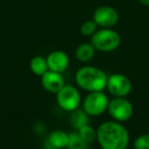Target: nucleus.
Here are the masks:
<instances>
[{
    "instance_id": "f8f14e48",
    "label": "nucleus",
    "mask_w": 149,
    "mask_h": 149,
    "mask_svg": "<svg viewBox=\"0 0 149 149\" xmlns=\"http://www.w3.org/2000/svg\"><path fill=\"white\" fill-rule=\"evenodd\" d=\"M89 117L90 116L83 110V108H78L77 110L71 112L70 124L77 131L83 126L89 124Z\"/></svg>"
},
{
    "instance_id": "39448f33",
    "label": "nucleus",
    "mask_w": 149,
    "mask_h": 149,
    "mask_svg": "<svg viewBox=\"0 0 149 149\" xmlns=\"http://www.w3.org/2000/svg\"><path fill=\"white\" fill-rule=\"evenodd\" d=\"M56 102L58 106L66 112H73L80 108L82 97L80 91L73 85H66L56 93Z\"/></svg>"
},
{
    "instance_id": "4468645a",
    "label": "nucleus",
    "mask_w": 149,
    "mask_h": 149,
    "mask_svg": "<svg viewBox=\"0 0 149 149\" xmlns=\"http://www.w3.org/2000/svg\"><path fill=\"white\" fill-rule=\"evenodd\" d=\"M30 69L35 75L42 76L45 74L49 68H48L47 60L42 56H35L30 61Z\"/></svg>"
},
{
    "instance_id": "dca6fc26",
    "label": "nucleus",
    "mask_w": 149,
    "mask_h": 149,
    "mask_svg": "<svg viewBox=\"0 0 149 149\" xmlns=\"http://www.w3.org/2000/svg\"><path fill=\"white\" fill-rule=\"evenodd\" d=\"M68 149H89V144H87L78 134V132L70 133L68 143L66 146Z\"/></svg>"
},
{
    "instance_id": "2eb2a0df",
    "label": "nucleus",
    "mask_w": 149,
    "mask_h": 149,
    "mask_svg": "<svg viewBox=\"0 0 149 149\" xmlns=\"http://www.w3.org/2000/svg\"><path fill=\"white\" fill-rule=\"evenodd\" d=\"M78 134L80 135V137L84 140L87 144H92L95 140H97V130H95L93 127L87 124V125L83 126L82 128H80L79 130H77Z\"/></svg>"
},
{
    "instance_id": "6ab92c4d",
    "label": "nucleus",
    "mask_w": 149,
    "mask_h": 149,
    "mask_svg": "<svg viewBox=\"0 0 149 149\" xmlns=\"http://www.w3.org/2000/svg\"><path fill=\"white\" fill-rule=\"evenodd\" d=\"M139 2L144 6H147L149 7V0H139Z\"/></svg>"
},
{
    "instance_id": "1a4fd4ad",
    "label": "nucleus",
    "mask_w": 149,
    "mask_h": 149,
    "mask_svg": "<svg viewBox=\"0 0 149 149\" xmlns=\"http://www.w3.org/2000/svg\"><path fill=\"white\" fill-rule=\"evenodd\" d=\"M41 83L45 90L56 94L64 85V79L61 73L48 70L41 76Z\"/></svg>"
},
{
    "instance_id": "7ed1b4c3",
    "label": "nucleus",
    "mask_w": 149,
    "mask_h": 149,
    "mask_svg": "<svg viewBox=\"0 0 149 149\" xmlns=\"http://www.w3.org/2000/svg\"><path fill=\"white\" fill-rule=\"evenodd\" d=\"M121 36L112 29H101L91 37V43L97 51L108 53L117 50L121 45Z\"/></svg>"
},
{
    "instance_id": "20e7f679",
    "label": "nucleus",
    "mask_w": 149,
    "mask_h": 149,
    "mask_svg": "<svg viewBox=\"0 0 149 149\" xmlns=\"http://www.w3.org/2000/svg\"><path fill=\"white\" fill-rule=\"evenodd\" d=\"M108 104L109 100L103 91H92L84 98L82 108L90 117H98L107 111Z\"/></svg>"
},
{
    "instance_id": "9d476101",
    "label": "nucleus",
    "mask_w": 149,
    "mask_h": 149,
    "mask_svg": "<svg viewBox=\"0 0 149 149\" xmlns=\"http://www.w3.org/2000/svg\"><path fill=\"white\" fill-rule=\"evenodd\" d=\"M46 60H47L49 70L59 73L66 70V68L68 67V64H70V58H68V54L64 53V51H60V50L51 52L47 56Z\"/></svg>"
},
{
    "instance_id": "f3484780",
    "label": "nucleus",
    "mask_w": 149,
    "mask_h": 149,
    "mask_svg": "<svg viewBox=\"0 0 149 149\" xmlns=\"http://www.w3.org/2000/svg\"><path fill=\"white\" fill-rule=\"evenodd\" d=\"M97 24L93 19L86 20L85 22L82 24L81 28H80V33H81V35L85 36V37H92L97 31Z\"/></svg>"
},
{
    "instance_id": "423d86ee",
    "label": "nucleus",
    "mask_w": 149,
    "mask_h": 149,
    "mask_svg": "<svg viewBox=\"0 0 149 149\" xmlns=\"http://www.w3.org/2000/svg\"><path fill=\"white\" fill-rule=\"evenodd\" d=\"M107 112L114 121L124 123L132 118L134 114V107L126 97H113L109 100Z\"/></svg>"
},
{
    "instance_id": "9b49d317",
    "label": "nucleus",
    "mask_w": 149,
    "mask_h": 149,
    "mask_svg": "<svg viewBox=\"0 0 149 149\" xmlns=\"http://www.w3.org/2000/svg\"><path fill=\"white\" fill-rule=\"evenodd\" d=\"M70 133H66L64 130H54L48 135L47 143L53 149L66 148L68 143Z\"/></svg>"
},
{
    "instance_id": "a211bd4d",
    "label": "nucleus",
    "mask_w": 149,
    "mask_h": 149,
    "mask_svg": "<svg viewBox=\"0 0 149 149\" xmlns=\"http://www.w3.org/2000/svg\"><path fill=\"white\" fill-rule=\"evenodd\" d=\"M135 149H149V134H142L134 141Z\"/></svg>"
},
{
    "instance_id": "f03ea898",
    "label": "nucleus",
    "mask_w": 149,
    "mask_h": 149,
    "mask_svg": "<svg viewBox=\"0 0 149 149\" xmlns=\"http://www.w3.org/2000/svg\"><path fill=\"white\" fill-rule=\"evenodd\" d=\"M107 78L103 70L94 66L81 67L75 75L78 86L89 92L103 91L106 88Z\"/></svg>"
},
{
    "instance_id": "0eeeda50",
    "label": "nucleus",
    "mask_w": 149,
    "mask_h": 149,
    "mask_svg": "<svg viewBox=\"0 0 149 149\" xmlns=\"http://www.w3.org/2000/svg\"><path fill=\"white\" fill-rule=\"evenodd\" d=\"M106 89L113 97H127L132 91V82L126 75L114 73L108 76Z\"/></svg>"
},
{
    "instance_id": "ddd939ff",
    "label": "nucleus",
    "mask_w": 149,
    "mask_h": 149,
    "mask_svg": "<svg viewBox=\"0 0 149 149\" xmlns=\"http://www.w3.org/2000/svg\"><path fill=\"white\" fill-rule=\"evenodd\" d=\"M95 47L92 43H84L78 46L76 50V58L80 62H89L95 56Z\"/></svg>"
},
{
    "instance_id": "6e6552de",
    "label": "nucleus",
    "mask_w": 149,
    "mask_h": 149,
    "mask_svg": "<svg viewBox=\"0 0 149 149\" xmlns=\"http://www.w3.org/2000/svg\"><path fill=\"white\" fill-rule=\"evenodd\" d=\"M119 15L115 8L108 5L99 6L93 13V20L101 29H112L119 22Z\"/></svg>"
},
{
    "instance_id": "f257e3e1",
    "label": "nucleus",
    "mask_w": 149,
    "mask_h": 149,
    "mask_svg": "<svg viewBox=\"0 0 149 149\" xmlns=\"http://www.w3.org/2000/svg\"><path fill=\"white\" fill-rule=\"evenodd\" d=\"M97 141L101 149H127L130 134L119 122L106 121L97 128Z\"/></svg>"
}]
</instances>
